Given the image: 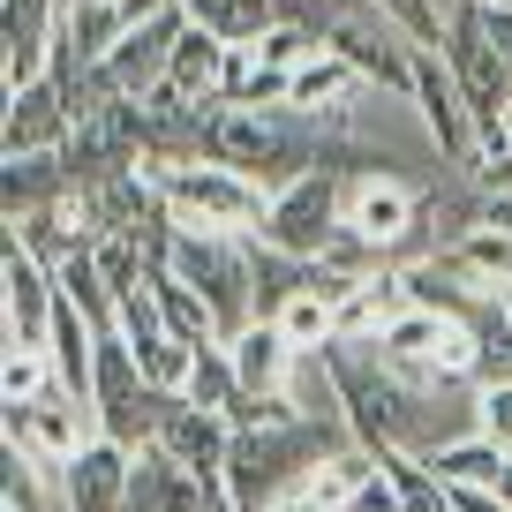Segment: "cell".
I'll use <instances>...</instances> for the list:
<instances>
[{"mask_svg":"<svg viewBox=\"0 0 512 512\" xmlns=\"http://www.w3.org/2000/svg\"><path fill=\"white\" fill-rule=\"evenodd\" d=\"M144 174L159 181V204L174 226L189 234H234V241H256L264 211H272V189H256L249 174L219 159H144Z\"/></svg>","mask_w":512,"mask_h":512,"instance_id":"cell-1","label":"cell"},{"mask_svg":"<svg viewBox=\"0 0 512 512\" xmlns=\"http://www.w3.org/2000/svg\"><path fill=\"white\" fill-rule=\"evenodd\" d=\"M159 256L189 279L196 294H204L211 309H219V332H226V339L256 324V256H249V241H234V234H189V226H174Z\"/></svg>","mask_w":512,"mask_h":512,"instance_id":"cell-2","label":"cell"},{"mask_svg":"<svg viewBox=\"0 0 512 512\" xmlns=\"http://www.w3.org/2000/svg\"><path fill=\"white\" fill-rule=\"evenodd\" d=\"M437 272H445L475 309H505L512 302V196L482 204V219L467 226V234L437 241Z\"/></svg>","mask_w":512,"mask_h":512,"instance_id":"cell-3","label":"cell"},{"mask_svg":"<svg viewBox=\"0 0 512 512\" xmlns=\"http://www.w3.org/2000/svg\"><path fill=\"white\" fill-rule=\"evenodd\" d=\"M339 204H347V174L317 166V174L287 181V189L272 196V211H264L256 241H264V249H279V256H302V264H317V256L339 241Z\"/></svg>","mask_w":512,"mask_h":512,"instance_id":"cell-4","label":"cell"},{"mask_svg":"<svg viewBox=\"0 0 512 512\" xmlns=\"http://www.w3.org/2000/svg\"><path fill=\"white\" fill-rule=\"evenodd\" d=\"M445 68H452V83H460V98H467V113H475V128H497V121L512 113V68H505V53H497V38H490L482 0L452 8Z\"/></svg>","mask_w":512,"mask_h":512,"instance_id":"cell-5","label":"cell"},{"mask_svg":"<svg viewBox=\"0 0 512 512\" xmlns=\"http://www.w3.org/2000/svg\"><path fill=\"white\" fill-rule=\"evenodd\" d=\"M324 46H332L362 83H377V91H392V98H415V46L384 23L369 0H362V8H347L339 23H324Z\"/></svg>","mask_w":512,"mask_h":512,"instance_id":"cell-6","label":"cell"},{"mask_svg":"<svg viewBox=\"0 0 512 512\" xmlns=\"http://www.w3.org/2000/svg\"><path fill=\"white\" fill-rule=\"evenodd\" d=\"M339 226H347L362 249L400 256L422 226V196L407 189L400 174H347V204H339Z\"/></svg>","mask_w":512,"mask_h":512,"instance_id":"cell-7","label":"cell"},{"mask_svg":"<svg viewBox=\"0 0 512 512\" xmlns=\"http://www.w3.org/2000/svg\"><path fill=\"white\" fill-rule=\"evenodd\" d=\"M91 437H98V415L76 400V392H68V384H53L38 407H8V452L53 467V475H61V467L76 460Z\"/></svg>","mask_w":512,"mask_h":512,"instance_id":"cell-8","label":"cell"},{"mask_svg":"<svg viewBox=\"0 0 512 512\" xmlns=\"http://www.w3.org/2000/svg\"><path fill=\"white\" fill-rule=\"evenodd\" d=\"M0 309H8V347H46L53 309H61V279L46 256H31L23 241L0 249Z\"/></svg>","mask_w":512,"mask_h":512,"instance_id":"cell-9","label":"cell"},{"mask_svg":"<svg viewBox=\"0 0 512 512\" xmlns=\"http://www.w3.org/2000/svg\"><path fill=\"white\" fill-rule=\"evenodd\" d=\"M151 445L174 452L189 475H204V482L226 490V452H234V422H226V415H211V407L166 392V400H159V437H151Z\"/></svg>","mask_w":512,"mask_h":512,"instance_id":"cell-10","label":"cell"},{"mask_svg":"<svg viewBox=\"0 0 512 512\" xmlns=\"http://www.w3.org/2000/svg\"><path fill=\"white\" fill-rule=\"evenodd\" d=\"M407 106L422 113L437 159H452V166L475 159V113H467L460 83H452V68H445V53H415V98H407Z\"/></svg>","mask_w":512,"mask_h":512,"instance_id":"cell-11","label":"cell"},{"mask_svg":"<svg viewBox=\"0 0 512 512\" xmlns=\"http://www.w3.org/2000/svg\"><path fill=\"white\" fill-rule=\"evenodd\" d=\"M128 475H136V452L113 445V437H91L53 475L61 482V512H128Z\"/></svg>","mask_w":512,"mask_h":512,"instance_id":"cell-12","label":"cell"},{"mask_svg":"<svg viewBox=\"0 0 512 512\" xmlns=\"http://www.w3.org/2000/svg\"><path fill=\"white\" fill-rule=\"evenodd\" d=\"M226 354H234L241 392H256V400H287L294 369H302V347H294L272 317H256L249 332H234V339H226Z\"/></svg>","mask_w":512,"mask_h":512,"instance_id":"cell-13","label":"cell"},{"mask_svg":"<svg viewBox=\"0 0 512 512\" xmlns=\"http://www.w3.org/2000/svg\"><path fill=\"white\" fill-rule=\"evenodd\" d=\"M415 309V294H407V272H377L362 279V287L339 302V347H377L392 324Z\"/></svg>","mask_w":512,"mask_h":512,"instance_id":"cell-14","label":"cell"},{"mask_svg":"<svg viewBox=\"0 0 512 512\" xmlns=\"http://www.w3.org/2000/svg\"><path fill=\"white\" fill-rule=\"evenodd\" d=\"M144 287H151V302H159V324L181 339V347H219V309L204 302V294L189 287V279L166 264V256H151V272H144Z\"/></svg>","mask_w":512,"mask_h":512,"instance_id":"cell-15","label":"cell"},{"mask_svg":"<svg viewBox=\"0 0 512 512\" xmlns=\"http://www.w3.org/2000/svg\"><path fill=\"white\" fill-rule=\"evenodd\" d=\"M226 68H234V46H219L211 31H196V23L181 16L174 68H166V91H181L189 106H219V91H226Z\"/></svg>","mask_w":512,"mask_h":512,"instance_id":"cell-16","label":"cell"},{"mask_svg":"<svg viewBox=\"0 0 512 512\" xmlns=\"http://www.w3.org/2000/svg\"><path fill=\"white\" fill-rule=\"evenodd\" d=\"M505 460L512 452L497 445V437H482V430H460V437H437L430 452H422V467H430L445 490H460V482H475V490H497V475H505Z\"/></svg>","mask_w":512,"mask_h":512,"instance_id":"cell-17","label":"cell"},{"mask_svg":"<svg viewBox=\"0 0 512 512\" xmlns=\"http://www.w3.org/2000/svg\"><path fill=\"white\" fill-rule=\"evenodd\" d=\"M181 16L196 23V31H211L219 46H234V53H249L264 31H279V0H181Z\"/></svg>","mask_w":512,"mask_h":512,"instance_id":"cell-18","label":"cell"},{"mask_svg":"<svg viewBox=\"0 0 512 512\" xmlns=\"http://www.w3.org/2000/svg\"><path fill=\"white\" fill-rule=\"evenodd\" d=\"M272 324H279V332H287L302 354L339 347V302H332V294H317V287H309V294H294L287 309H272Z\"/></svg>","mask_w":512,"mask_h":512,"instance_id":"cell-19","label":"cell"},{"mask_svg":"<svg viewBox=\"0 0 512 512\" xmlns=\"http://www.w3.org/2000/svg\"><path fill=\"white\" fill-rule=\"evenodd\" d=\"M181 400H196V407H211V415L234 422V407L249 400V392H241V377H234L226 339H219V347H196V369H189V392H181Z\"/></svg>","mask_w":512,"mask_h":512,"instance_id":"cell-20","label":"cell"},{"mask_svg":"<svg viewBox=\"0 0 512 512\" xmlns=\"http://www.w3.org/2000/svg\"><path fill=\"white\" fill-rule=\"evenodd\" d=\"M0 512H61V482H53V467L8 452V467H0Z\"/></svg>","mask_w":512,"mask_h":512,"instance_id":"cell-21","label":"cell"},{"mask_svg":"<svg viewBox=\"0 0 512 512\" xmlns=\"http://www.w3.org/2000/svg\"><path fill=\"white\" fill-rule=\"evenodd\" d=\"M392 31L407 38L415 53H445V31H452V16H445V0H369Z\"/></svg>","mask_w":512,"mask_h":512,"instance_id":"cell-22","label":"cell"},{"mask_svg":"<svg viewBox=\"0 0 512 512\" xmlns=\"http://www.w3.org/2000/svg\"><path fill=\"white\" fill-rule=\"evenodd\" d=\"M53 384H61V369L46 347H8V362H0V400L8 407H38Z\"/></svg>","mask_w":512,"mask_h":512,"instance_id":"cell-23","label":"cell"},{"mask_svg":"<svg viewBox=\"0 0 512 512\" xmlns=\"http://www.w3.org/2000/svg\"><path fill=\"white\" fill-rule=\"evenodd\" d=\"M256 61H264V68H279V76H294V68H309V61H317V53H324V31H309V23H279V31H264V38H256Z\"/></svg>","mask_w":512,"mask_h":512,"instance_id":"cell-24","label":"cell"},{"mask_svg":"<svg viewBox=\"0 0 512 512\" xmlns=\"http://www.w3.org/2000/svg\"><path fill=\"white\" fill-rule=\"evenodd\" d=\"M475 430L512 452V384H482L475 392Z\"/></svg>","mask_w":512,"mask_h":512,"instance_id":"cell-25","label":"cell"},{"mask_svg":"<svg viewBox=\"0 0 512 512\" xmlns=\"http://www.w3.org/2000/svg\"><path fill=\"white\" fill-rule=\"evenodd\" d=\"M452 512H505V497H497V490H475V482H460V490H452Z\"/></svg>","mask_w":512,"mask_h":512,"instance_id":"cell-26","label":"cell"},{"mask_svg":"<svg viewBox=\"0 0 512 512\" xmlns=\"http://www.w3.org/2000/svg\"><path fill=\"white\" fill-rule=\"evenodd\" d=\"M113 8H121L128 23H159V16H174L181 0H113Z\"/></svg>","mask_w":512,"mask_h":512,"instance_id":"cell-27","label":"cell"},{"mask_svg":"<svg viewBox=\"0 0 512 512\" xmlns=\"http://www.w3.org/2000/svg\"><path fill=\"white\" fill-rule=\"evenodd\" d=\"M347 512H400V497H392V482H384V475H377V482H369V490H362V497H354V505H347Z\"/></svg>","mask_w":512,"mask_h":512,"instance_id":"cell-28","label":"cell"},{"mask_svg":"<svg viewBox=\"0 0 512 512\" xmlns=\"http://www.w3.org/2000/svg\"><path fill=\"white\" fill-rule=\"evenodd\" d=\"M264 512H324V505H317V497H309V490H279V497H272V505H264Z\"/></svg>","mask_w":512,"mask_h":512,"instance_id":"cell-29","label":"cell"},{"mask_svg":"<svg viewBox=\"0 0 512 512\" xmlns=\"http://www.w3.org/2000/svg\"><path fill=\"white\" fill-rule=\"evenodd\" d=\"M497 497H505V512H512V460H505V475H497Z\"/></svg>","mask_w":512,"mask_h":512,"instance_id":"cell-30","label":"cell"},{"mask_svg":"<svg viewBox=\"0 0 512 512\" xmlns=\"http://www.w3.org/2000/svg\"><path fill=\"white\" fill-rule=\"evenodd\" d=\"M68 8H83V0H53V16H68Z\"/></svg>","mask_w":512,"mask_h":512,"instance_id":"cell-31","label":"cell"},{"mask_svg":"<svg viewBox=\"0 0 512 512\" xmlns=\"http://www.w3.org/2000/svg\"><path fill=\"white\" fill-rule=\"evenodd\" d=\"M482 8H512V0H482Z\"/></svg>","mask_w":512,"mask_h":512,"instance_id":"cell-32","label":"cell"},{"mask_svg":"<svg viewBox=\"0 0 512 512\" xmlns=\"http://www.w3.org/2000/svg\"><path fill=\"white\" fill-rule=\"evenodd\" d=\"M505 324H512V302H505Z\"/></svg>","mask_w":512,"mask_h":512,"instance_id":"cell-33","label":"cell"}]
</instances>
